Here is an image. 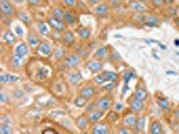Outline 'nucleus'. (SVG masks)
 Here are the masks:
<instances>
[{
  "instance_id": "obj_1",
  "label": "nucleus",
  "mask_w": 179,
  "mask_h": 134,
  "mask_svg": "<svg viewBox=\"0 0 179 134\" xmlns=\"http://www.w3.org/2000/svg\"><path fill=\"white\" fill-rule=\"evenodd\" d=\"M48 23L52 28H54L55 30H56L58 31H63L66 29L65 23L60 19H57L56 17L49 18L48 19Z\"/></svg>"
},
{
  "instance_id": "obj_2",
  "label": "nucleus",
  "mask_w": 179,
  "mask_h": 134,
  "mask_svg": "<svg viewBox=\"0 0 179 134\" xmlns=\"http://www.w3.org/2000/svg\"><path fill=\"white\" fill-rule=\"evenodd\" d=\"M96 107H97V108L99 110H100L102 112L108 110L111 107V100H110V98H108L107 97H102L101 99H100L99 101L97 102Z\"/></svg>"
},
{
  "instance_id": "obj_3",
  "label": "nucleus",
  "mask_w": 179,
  "mask_h": 134,
  "mask_svg": "<svg viewBox=\"0 0 179 134\" xmlns=\"http://www.w3.org/2000/svg\"><path fill=\"white\" fill-rule=\"evenodd\" d=\"M86 66L88 67V69L91 70L92 73H98L102 69V63H100L99 61L92 60L87 63Z\"/></svg>"
},
{
  "instance_id": "obj_4",
  "label": "nucleus",
  "mask_w": 179,
  "mask_h": 134,
  "mask_svg": "<svg viewBox=\"0 0 179 134\" xmlns=\"http://www.w3.org/2000/svg\"><path fill=\"white\" fill-rule=\"evenodd\" d=\"M19 80V76L10 74V73H2L0 75V82L1 83H9L15 82Z\"/></svg>"
},
{
  "instance_id": "obj_5",
  "label": "nucleus",
  "mask_w": 179,
  "mask_h": 134,
  "mask_svg": "<svg viewBox=\"0 0 179 134\" xmlns=\"http://www.w3.org/2000/svg\"><path fill=\"white\" fill-rule=\"evenodd\" d=\"M0 6H1L2 12L6 15H12L13 14V7L11 4L7 1V0H0Z\"/></svg>"
},
{
  "instance_id": "obj_6",
  "label": "nucleus",
  "mask_w": 179,
  "mask_h": 134,
  "mask_svg": "<svg viewBox=\"0 0 179 134\" xmlns=\"http://www.w3.org/2000/svg\"><path fill=\"white\" fill-rule=\"evenodd\" d=\"M102 115H103L102 111H100L99 109L98 110H92L88 115V120H89V122H96L100 118L102 117Z\"/></svg>"
},
{
  "instance_id": "obj_7",
  "label": "nucleus",
  "mask_w": 179,
  "mask_h": 134,
  "mask_svg": "<svg viewBox=\"0 0 179 134\" xmlns=\"http://www.w3.org/2000/svg\"><path fill=\"white\" fill-rule=\"evenodd\" d=\"M80 62V57L77 55H72L70 56H68L66 60V64L68 67H74L78 64V63Z\"/></svg>"
},
{
  "instance_id": "obj_8",
  "label": "nucleus",
  "mask_w": 179,
  "mask_h": 134,
  "mask_svg": "<svg viewBox=\"0 0 179 134\" xmlns=\"http://www.w3.org/2000/svg\"><path fill=\"white\" fill-rule=\"evenodd\" d=\"M92 132L94 134H107V133L109 132V130H108V127L105 124L99 123V124L94 126V128L92 130Z\"/></svg>"
},
{
  "instance_id": "obj_9",
  "label": "nucleus",
  "mask_w": 179,
  "mask_h": 134,
  "mask_svg": "<svg viewBox=\"0 0 179 134\" xmlns=\"http://www.w3.org/2000/svg\"><path fill=\"white\" fill-rule=\"evenodd\" d=\"M38 51H39L40 54L44 55H48L51 53V47L49 46L48 43L44 42V43H41V44L39 46Z\"/></svg>"
},
{
  "instance_id": "obj_10",
  "label": "nucleus",
  "mask_w": 179,
  "mask_h": 134,
  "mask_svg": "<svg viewBox=\"0 0 179 134\" xmlns=\"http://www.w3.org/2000/svg\"><path fill=\"white\" fill-rule=\"evenodd\" d=\"M131 108L132 110H134V112H139L143 108V103H142V100L137 99L135 98L134 100H133L132 103H131Z\"/></svg>"
},
{
  "instance_id": "obj_11",
  "label": "nucleus",
  "mask_w": 179,
  "mask_h": 134,
  "mask_svg": "<svg viewBox=\"0 0 179 134\" xmlns=\"http://www.w3.org/2000/svg\"><path fill=\"white\" fill-rule=\"evenodd\" d=\"M3 39L6 40V42H7L9 45H12L15 42V37L13 33L10 30H6L4 32L3 34Z\"/></svg>"
},
{
  "instance_id": "obj_12",
  "label": "nucleus",
  "mask_w": 179,
  "mask_h": 134,
  "mask_svg": "<svg viewBox=\"0 0 179 134\" xmlns=\"http://www.w3.org/2000/svg\"><path fill=\"white\" fill-rule=\"evenodd\" d=\"M28 53V48L24 43H22L18 45L15 48V54L20 56H24Z\"/></svg>"
},
{
  "instance_id": "obj_13",
  "label": "nucleus",
  "mask_w": 179,
  "mask_h": 134,
  "mask_svg": "<svg viewBox=\"0 0 179 134\" xmlns=\"http://www.w3.org/2000/svg\"><path fill=\"white\" fill-rule=\"evenodd\" d=\"M95 93V89L92 88V87H86V88H83L81 91H80V94L81 96L82 97H91L93 94Z\"/></svg>"
},
{
  "instance_id": "obj_14",
  "label": "nucleus",
  "mask_w": 179,
  "mask_h": 134,
  "mask_svg": "<svg viewBox=\"0 0 179 134\" xmlns=\"http://www.w3.org/2000/svg\"><path fill=\"white\" fill-rule=\"evenodd\" d=\"M82 79V76L80 73H70L69 74V77H68V80L71 83L73 84H75V83H78L79 81H81Z\"/></svg>"
},
{
  "instance_id": "obj_15",
  "label": "nucleus",
  "mask_w": 179,
  "mask_h": 134,
  "mask_svg": "<svg viewBox=\"0 0 179 134\" xmlns=\"http://www.w3.org/2000/svg\"><path fill=\"white\" fill-rule=\"evenodd\" d=\"M151 132L152 134H160L162 132V127L159 122H153L151 127Z\"/></svg>"
},
{
  "instance_id": "obj_16",
  "label": "nucleus",
  "mask_w": 179,
  "mask_h": 134,
  "mask_svg": "<svg viewBox=\"0 0 179 134\" xmlns=\"http://www.w3.org/2000/svg\"><path fill=\"white\" fill-rule=\"evenodd\" d=\"M130 6L134 10H137V11H140V12L146 11V6L144 5H142L141 3L138 2V1H133V2H131Z\"/></svg>"
},
{
  "instance_id": "obj_17",
  "label": "nucleus",
  "mask_w": 179,
  "mask_h": 134,
  "mask_svg": "<svg viewBox=\"0 0 179 134\" xmlns=\"http://www.w3.org/2000/svg\"><path fill=\"white\" fill-rule=\"evenodd\" d=\"M103 75L106 79V81H115L117 80L118 78V75L113 72H110V71H107V72H104L103 73Z\"/></svg>"
},
{
  "instance_id": "obj_18",
  "label": "nucleus",
  "mask_w": 179,
  "mask_h": 134,
  "mask_svg": "<svg viewBox=\"0 0 179 134\" xmlns=\"http://www.w3.org/2000/svg\"><path fill=\"white\" fill-rule=\"evenodd\" d=\"M147 95H148L147 91H146L145 89H136V91H135V93H134L135 98L140 99V100L145 99V98L147 97Z\"/></svg>"
},
{
  "instance_id": "obj_19",
  "label": "nucleus",
  "mask_w": 179,
  "mask_h": 134,
  "mask_svg": "<svg viewBox=\"0 0 179 134\" xmlns=\"http://www.w3.org/2000/svg\"><path fill=\"white\" fill-rule=\"evenodd\" d=\"M87 103V97H82V96H80L78 97L75 98L74 100V105L79 107H82L86 105Z\"/></svg>"
},
{
  "instance_id": "obj_20",
  "label": "nucleus",
  "mask_w": 179,
  "mask_h": 134,
  "mask_svg": "<svg viewBox=\"0 0 179 134\" xmlns=\"http://www.w3.org/2000/svg\"><path fill=\"white\" fill-rule=\"evenodd\" d=\"M144 125H145V118L144 117H141L139 118L138 120H136V122H135V129L137 131H142L143 130V128H144Z\"/></svg>"
},
{
  "instance_id": "obj_21",
  "label": "nucleus",
  "mask_w": 179,
  "mask_h": 134,
  "mask_svg": "<svg viewBox=\"0 0 179 134\" xmlns=\"http://www.w3.org/2000/svg\"><path fill=\"white\" fill-rule=\"evenodd\" d=\"M64 19L70 25H73L75 22V19H74V17L73 16V14H71L70 11H66L65 12V17H64Z\"/></svg>"
},
{
  "instance_id": "obj_22",
  "label": "nucleus",
  "mask_w": 179,
  "mask_h": 134,
  "mask_svg": "<svg viewBox=\"0 0 179 134\" xmlns=\"http://www.w3.org/2000/svg\"><path fill=\"white\" fill-rule=\"evenodd\" d=\"M78 33H79V35L84 40H87L90 37V35H91V31H90L87 28H80L78 30Z\"/></svg>"
},
{
  "instance_id": "obj_23",
  "label": "nucleus",
  "mask_w": 179,
  "mask_h": 134,
  "mask_svg": "<svg viewBox=\"0 0 179 134\" xmlns=\"http://www.w3.org/2000/svg\"><path fill=\"white\" fill-rule=\"evenodd\" d=\"M74 40V35L72 31H66L64 36V41L66 44H71Z\"/></svg>"
},
{
  "instance_id": "obj_24",
  "label": "nucleus",
  "mask_w": 179,
  "mask_h": 134,
  "mask_svg": "<svg viewBox=\"0 0 179 134\" xmlns=\"http://www.w3.org/2000/svg\"><path fill=\"white\" fill-rule=\"evenodd\" d=\"M146 23H147L149 26H155V25H158V23H159V19H158L156 16L150 15V16H148L147 19H146Z\"/></svg>"
},
{
  "instance_id": "obj_25",
  "label": "nucleus",
  "mask_w": 179,
  "mask_h": 134,
  "mask_svg": "<svg viewBox=\"0 0 179 134\" xmlns=\"http://www.w3.org/2000/svg\"><path fill=\"white\" fill-rule=\"evenodd\" d=\"M38 29H39L40 32L43 35H47V34H48V32H49V30H48L47 24L45 22H40L38 24Z\"/></svg>"
},
{
  "instance_id": "obj_26",
  "label": "nucleus",
  "mask_w": 179,
  "mask_h": 134,
  "mask_svg": "<svg viewBox=\"0 0 179 134\" xmlns=\"http://www.w3.org/2000/svg\"><path fill=\"white\" fill-rule=\"evenodd\" d=\"M12 63L15 67L21 66L22 63V56H20V55H18L15 54V55H14L12 57Z\"/></svg>"
},
{
  "instance_id": "obj_27",
  "label": "nucleus",
  "mask_w": 179,
  "mask_h": 134,
  "mask_svg": "<svg viewBox=\"0 0 179 134\" xmlns=\"http://www.w3.org/2000/svg\"><path fill=\"white\" fill-rule=\"evenodd\" d=\"M89 120H87L83 115L80 116L78 119H77V125L79 126V128L81 129H85L87 127V122H88Z\"/></svg>"
},
{
  "instance_id": "obj_28",
  "label": "nucleus",
  "mask_w": 179,
  "mask_h": 134,
  "mask_svg": "<svg viewBox=\"0 0 179 134\" xmlns=\"http://www.w3.org/2000/svg\"><path fill=\"white\" fill-rule=\"evenodd\" d=\"M53 14H54V16H55L56 18L60 19V20L64 19V17H65V13H64V11H63L62 9H60V8H58V7H56V8L54 9Z\"/></svg>"
},
{
  "instance_id": "obj_29",
  "label": "nucleus",
  "mask_w": 179,
  "mask_h": 134,
  "mask_svg": "<svg viewBox=\"0 0 179 134\" xmlns=\"http://www.w3.org/2000/svg\"><path fill=\"white\" fill-rule=\"evenodd\" d=\"M125 123L127 125V126H133V125H135V122H136V118L134 115H128L125 118Z\"/></svg>"
},
{
  "instance_id": "obj_30",
  "label": "nucleus",
  "mask_w": 179,
  "mask_h": 134,
  "mask_svg": "<svg viewBox=\"0 0 179 134\" xmlns=\"http://www.w3.org/2000/svg\"><path fill=\"white\" fill-rule=\"evenodd\" d=\"M157 103H158L159 106H160L161 108H163V109L169 107V102L167 101V99H165V98H160V97H159V98L157 99Z\"/></svg>"
},
{
  "instance_id": "obj_31",
  "label": "nucleus",
  "mask_w": 179,
  "mask_h": 134,
  "mask_svg": "<svg viewBox=\"0 0 179 134\" xmlns=\"http://www.w3.org/2000/svg\"><path fill=\"white\" fill-rule=\"evenodd\" d=\"M108 9V5H106V4H101V5H100V6L96 8V13H97L98 14H104L107 13Z\"/></svg>"
},
{
  "instance_id": "obj_32",
  "label": "nucleus",
  "mask_w": 179,
  "mask_h": 134,
  "mask_svg": "<svg viewBox=\"0 0 179 134\" xmlns=\"http://www.w3.org/2000/svg\"><path fill=\"white\" fill-rule=\"evenodd\" d=\"M11 132H12L11 128L9 125H7V123L0 125V133L1 134H10Z\"/></svg>"
},
{
  "instance_id": "obj_33",
  "label": "nucleus",
  "mask_w": 179,
  "mask_h": 134,
  "mask_svg": "<svg viewBox=\"0 0 179 134\" xmlns=\"http://www.w3.org/2000/svg\"><path fill=\"white\" fill-rule=\"evenodd\" d=\"M28 41H29V43L31 44L32 46H36L39 43L40 40H39V38L37 36L31 34V35L28 36Z\"/></svg>"
},
{
  "instance_id": "obj_34",
  "label": "nucleus",
  "mask_w": 179,
  "mask_h": 134,
  "mask_svg": "<svg viewBox=\"0 0 179 134\" xmlns=\"http://www.w3.org/2000/svg\"><path fill=\"white\" fill-rule=\"evenodd\" d=\"M94 81H95L97 84H99V85L103 84V83L106 81V79H105L103 73H102V74H99V75H97L96 77H94Z\"/></svg>"
},
{
  "instance_id": "obj_35",
  "label": "nucleus",
  "mask_w": 179,
  "mask_h": 134,
  "mask_svg": "<svg viewBox=\"0 0 179 134\" xmlns=\"http://www.w3.org/2000/svg\"><path fill=\"white\" fill-rule=\"evenodd\" d=\"M19 19L22 20L25 23H31V19H30L29 16L26 14H24V13H21L19 14Z\"/></svg>"
},
{
  "instance_id": "obj_36",
  "label": "nucleus",
  "mask_w": 179,
  "mask_h": 134,
  "mask_svg": "<svg viewBox=\"0 0 179 134\" xmlns=\"http://www.w3.org/2000/svg\"><path fill=\"white\" fill-rule=\"evenodd\" d=\"M48 74V70H46V69H44V68H41V69L39 71V73H38V76H39L40 79H45V78H47Z\"/></svg>"
},
{
  "instance_id": "obj_37",
  "label": "nucleus",
  "mask_w": 179,
  "mask_h": 134,
  "mask_svg": "<svg viewBox=\"0 0 179 134\" xmlns=\"http://www.w3.org/2000/svg\"><path fill=\"white\" fill-rule=\"evenodd\" d=\"M64 54H65V51L63 48H58V49H56V51L55 53V56L56 59H60L64 56Z\"/></svg>"
},
{
  "instance_id": "obj_38",
  "label": "nucleus",
  "mask_w": 179,
  "mask_h": 134,
  "mask_svg": "<svg viewBox=\"0 0 179 134\" xmlns=\"http://www.w3.org/2000/svg\"><path fill=\"white\" fill-rule=\"evenodd\" d=\"M107 49H108V48H105V47L99 48V49L97 50V52H96V55H97V56H103V55H105L106 53H107Z\"/></svg>"
},
{
  "instance_id": "obj_39",
  "label": "nucleus",
  "mask_w": 179,
  "mask_h": 134,
  "mask_svg": "<svg viewBox=\"0 0 179 134\" xmlns=\"http://www.w3.org/2000/svg\"><path fill=\"white\" fill-rule=\"evenodd\" d=\"M0 101H1L2 103H7L8 102V97L3 92L0 93Z\"/></svg>"
},
{
  "instance_id": "obj_40",
  "label": "nucleus",
  "mask_w": 179,
  "mask_h": 134,
  "mask_svg": "<svg viewBox=\"0 0 179 134\" xmlns=\"http://www.w3.org/2000/svg\"><path fill=\"white\" fill-rule=\"evenodd\" d=\"M115 87V84L112 81V82L108 83L107 85H105V86H104V89H107V90H111V89H113Z\"/></svg>"
},
{
  "instance_id": "obj_41",
  "label": "nucleus",
  "mask_w": 179,
  "mask_h": 134,
  "mask_svg": "<svg viewBox=\"0 0 179 134\" xmlns=\"http://www.w3.org/2000/svg\"><path fill=\"white\" fill-rule=\"evenodd\" d=\"M132 76H134V74H133L131 72H127V73H126V75H125V81H126V82H128V81H130V79H131Z\"/></svg>"
},
{
  "instance_id": "obj_42",
  "label": "nucleus",
  "mask_w": 179,
  "mask_h": 134,
  "mask_svg": "<svg viewBox=\"0 0 179 134\" xmlns=\"http://www.w3.org/2000/svg\"><path fill=\"white\" fill-rule=\"evenodd\" d=\"M64 1L66 5H68L70 6H73L75 5V0H64Z\"/></svg>"
},
{
  "instance_id": "obj_43",
  "label": "nucleus",
  "mask_w": 179,
  "mask_h": 134,
  "mask_svg": "<svg viewBox=\"0 0 179 134\" xmlns=\"http://www.w3.org/2000/svg\"><path fill=\"white\" fill-rule=\"evenodd\" d=\"M15 31H16V33L18 35H20V36H22V34H23V30L19 27V26H17L16 28H15Z\"/></svg>"
},
{
  "instance_id": "obj_44",
  "label": "nucleus",
  "mask_w": 179,
  "mask_h": 134,
  "mask_svg": "<svg viewBox=\"0 0 179 134\" xmlns=\"http://www.w3.org/2000/svg\"><path fill=\"white\" fill-rule=\"evenodd\" d=\"M27 1L32 5H38L40 0H27Z\"/></svg>"
},
{
  "instance_id": "obj_45",
  "label": "nucleus",
  "mask_w": 179,
  "mask_h": 134,
  "mask_svg": "<svg viewBox=\"0 0 179 134\" xmlns=\"http://www.w3.org/2000/svg\"><path fill=\"white\" fill-rule=\"evenodd\" d=\"M14 95H15L17 97H22L23 96V92H22V90H17V91L14 93Z\"/></svg>"
},
{
  "instance_id": "obj_46",
  "label": "nucleus",
  "mask_w": 179,
  "mask_h": 134,
  "mask_svg": "<svg viewBox=\"0 0 179 134\" xmlns=\"http://www.w3.org/2000/svg\"><path fill=\"white\" fill-rule=\"evenodd\" d=\"M119 133H120V134H129V133H131V131L127 130H125V129H122V130H119Z\"/></svg>"
},
{
  "instance_id": "obj_47",
  "label": "nucleus",
  "mask_w": 179,
  "mask_h": 134,
  "mask_svg": "<svg viewBox=\"0 0 179 134\" xmlns=\"http://www.w3.org/2000/svg\"><path fill=\"white\" fill-rule=\"evenodd\" d=\"M152 2L154 3V5L155 6H160V5H161L162 4V0H152Z\"/></svg>"
},
{
  "instance_id": "obj_48",
  "label": "nucleus",
  "mask_w": 179,
  "mask_h": 134,
  "mask_svg": "<svg viewBox=\"0 0 179 134\" xmlns=\"http://www.w3.org/2000/svg\"><path fill=\"white\" fill-rule=\"evenodd\" d=\"M2 122H5V123H9V122H10V121H9V119L7 118V116L2 117Z\"/></svg>"
},
{
  "instance_id": "obj_49",
  "label": "nucleus",
  "mask_w": 179,
  "mask_h": 134,
  "mask_svg": "<svg viewBox=\"0 0 179 134\" xmlns=\"http://www.w3.org/2000/svg\"><path fill=\"white\" fill-rule=\"evenodd\" d=\"M175 117L176 118V120H179V109H176L175 111Z\"/></svg>"
},
{
  "instance_id": "obj_50",
  "label": "nucleus",
  "mask_w": 179,
  "mask_h": 134,
  "mask_svg": "<svg viewBox=\"0 0 179 134\" xmlns=\"http://www.w3.org/2000/svg\"><path fill=\"white\" fill-rule=\"evenodd\" d=\"M43 133H56V131L55 130H46L43 131Z\"/></svg>"
},
{
  "instance_id": "obj_51",
  "label": "nucleus",
  "mask_w": 179,
  "mask_h": 134,
  "mask_svg": "<svg viewBox=\"0 0 179 134\" xmlns=\"http://www.w3.org/2000/svg\"><path fill=\"white\" fill-rule=\"evenodd\" d=\"M90 2L92 3V4H95V3L99 2V0H90Z\"/></svg>"
},
{
  "instance_id": "obj_52",
  "label": "nucleus",
  "mask_w": 179,
  "mask_h": 134,
  "mask_svg": "<svg viewBox=\"0 0 179 134\" xmlns=\"http://www.w3.org/2000/svg\"><path fill=\"white\" fill-rule=\"evenodd\" d=\"M175 42H176L175 45H176V46H179V41H178V40H175Z\"/></svg>"
},
{
  "instance_id": "obj_53",
  "label": "nucleus",
  "mask_w": 179,
  "mask_h": 134,
  "mask_svg": "<svg viewBox=\"0 0 179 134\" xmlns=\"http://www.w3.org/2000/svg\"><path fill=\"white\" fill-rule=\"evenodd\" d=\"M178 12H179V10H178Z\"/></svg>"
}]
</instances>
